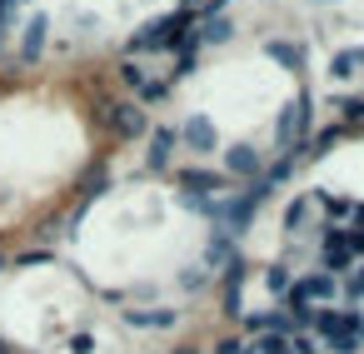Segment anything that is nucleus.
Masks as SVG:
<instances>
[{"instance_id":"1","label":"nucleus","mask_w":364,"mask_h":354,"mask_svg":"<svg viewBox=\"0 0 364 354\" xmlns=\"http://www.w3.org/2000/svg\"><path fill=\"white\" fill-rule=\"evenodd\" d=\"M314 95L309 90H299L289 105H279V115H274V145L279 150H299V140H304V130H309V120H314Z\"/></svg>"},{"instance_id":"2","label":"nucleus","mask_w":364,"mask_h":354,"mask_svg":"<svg viewBox=\"0 0 364 354\" xmlns=\"http://www.w3.org/2000/svg\"><path fill=\"white\" fill-rule=\"evenodd\" d=\"M259 195L255 190H240V195H220V215H215V225L225 230V235H245L250 225H255V215H259Z\"/></svg>"},{"instance_id":"3","label":"nucleus","mask_w":364,"mask_h":354,"mask_svg":"<svg viewBox=\"0 0 364 354\" xmlns=\"http://www.w3.org/2000/svg\"><path fill=\"white\" fill-rule=\"evenodd\" d=\"M175 185H180L185 195L220 200V195L230 190V175H225V170H210V165H190V170H180V175H175Z\"/></svg>"},{"instance_id":"4","label":"nucleus","mask_w":364,"mask_h":354,"mask_svg":"<svg viewBox=\"0 0 364 354\" xmlns=\"http://www.w3.org/2000/svg\"><path fill=\"white\" fill-rule=\"evenodd\" d=\"M319 259H324V274H344V269H354V254H349V230H339V225H324V235H319Z\"/></svg>"},{"instance_id":"5","label":"nucleus","mask_w":364,"mask_h":354,"mask_svg":"<svg viewBox=\"0 0 364 354\" xmlns=\"http://www.w3.org/2000/svg\"><path fill=\"white\" fill-rule=\"evenodd\" d=\"M225 175H230V180H245V185H255V180L264 175V160H259V150H255V145H245V140H235V145L225 150Z\"/></svg>"},{"instance_id":"6","label":"nucleus","mask_w":364,"mask_h":354,"mask_svg":"<svg viewBox=\"0 0 364 354\" xmlns=\"http://www.w3.org/2000/svg\"><path fill=\"white\" fill-rule=\"evenodd\" d=\"M145 165L155 170V175H165L170 170V155H175V145H180V130L175 125H150V135H145Z\"/></svg>"},{"instance_id":"7","label":"nucleus","mask_w":364,"mask_h":354,"mask_svg":"<svg viewBox=\"0 0 364 354\" xmlns=\"http://www.w3.org/2000/svg\"><path fill=\"white\" fill-rule=\"evenodd\" d=\"M334 294H339V279L324 274V269H314V274L294 279V289H289L284 299H289V304H314V299H334Z\"/></svg>"},{"instance_id":"8","label":"nucleus","mask_w":364,"mask_h":354,"mask_svg":"<svg viewBox=\"0 0 364 354\" xmlns=\"http://www.w3.org/2000/svg\"><path fill=\"white\" fill-rule=\"evenodd\" d=\"M180 140H185L195 155H210V150H220V130H215V120H210V115H200V110H195V115L180 125Z\"/></svg>"},{"instance_id":"9","label":"nucleus","mask_w":364,"mask_h":354,"mask_svg":"<svg viewBox=\"0 0 364 354\" xmlns=\"http://www.w3.org/2000/svg\"><path fill=\"white\" fill-rule=\"evenodd\" d=\"M110 130H115L120 140H145V135H150V115H145L140 105H130V100H120V110H115V120H110Z\"/></svg>"},{"instance_id":"10","label":"nucleus","mask_w":364,"mask_h":354,"mask_svg":"<svg viewBox=\"0 0 364 354\" xmlns=\"http://www.w3.org/2000/svg\"><path fill=\"white\" fill-rule=\"evenodd\" d=\"M46 41H50V16L41 11V16H31V21H26V41H21V60H26V65H36V60H41V50H46Z\"/></svg>"},{"instance_id":"11","label":"nucleus","mask_w":364,"mask_h":354,"mask_svg":"<svg viewBox=\"0 0 364 354\" xmlns=\"http://www.w3.org/2000/svg\"><path fill=\"white\" fill-rule=\"evenodd\" d=\"M120 319H125L130 329H170L180 314L165 309V304H150V309H120Z\"/></svg>"},{"instance_id":"12","label":"nucleus","mask_w":364,"mask_h":354,"mask_svg":"<svg viewBox=\"0 0 364 354\" xmlns=\"http://www.w3.org/2000/svg\"><path fill=\"white\" fill-rule=\"evenodd\" d=\"M264 55H269L279 70H289V75L304 70V45H294V41H264Z\"/></svg>"},{"instance_id":"13","label":"nucleus","mask_w":364,"mask_h":354,"mask_svg":"<svg viewBox=\"0 0 364 354\" xmlns=\"http://www.w3.org/2000/svg\"><path fill=\"white\" fill-rule=\"evenodd\" d=\"M240 324L250 329V334H289V319L279 314V309H255V314H240Z\"/></svg>"},{"instance_id":"14","label":"nucleus","mask_w":364,"mask_h":354,"mask_svg":"<svg viewBox=\"0 0 364 354\" xmlns=\"http://www.w3.org/2000/svg\"><path fill=\"white\" fill-rule=\"evenodd\" d=\"M235 36V21L230 16H210V21H200V45H225Z\"/></svg>"},{"instance_id":"15","label":"nucleus","mask_w":364,"mask_h":354,"mask_svg":"<svg viewBox=\"0 0 364 354\" xmlns=\"http://www.w3.org/2000/svg\"><path fill=\"white\" fill-rule=\"evenodd\" d=\"M339 135H344V125H329V130H319V135H314V140L304 145V155H309V160H319V155H329Z\"/></svg>"},{"instance_id":"16","label":"nucleus","mask_w":364,"mask_h":354,"mask_svg":"<svg viewBox=\"0 0 364 354\" xmlns=\"http://www.w3.org/2000/svg\"><path fill=\"white\" fill-rule=\"evenodd\" d=\"M264 284H269V294H289V289H294L289 264H269V269H264Z\"/></svg>"},{"instance_id":"17","label":"nucleus","mask_w":364,"mask_h":354,"mask_svg":"<svg viewBox=\"0 0 364 354\" xmlns=\"http://www.w3.org/2000/svg\"><path fill=\"white\" fill-rule=\"evenodd\" d=\"M145 80H150V75H145V65H140V60H120V85H130V90L140 95V90H145Z\"/></svg>"},{"instance_id":"18","label":"nucleus","mask_w":364,"mask_h":354,"mask_svg":"<svg viewBox=\"0 0 364 354\" xmlns=\"http://www.w3.org/2000/svg\"><path fill=\"white\" fill-rule=\"evenodd\" d=\"M255 354H294V349H289V334L274 329V334H259L255 339Z\"/></svg>"},{"instance_id":"19","label":"nucleus","mask_w":364,"mask_h":354,"mask_svg":"<svg viewBox=\"0 0 364 354\" xmlns=\"http://www.w3.org/2000/svg\"><path fill=\"white\" fill-rule=\"evenodd\" d=\"M195 55H200V41H190V45L180 50V60H175V70H170V80H185V75H195Z\"/></svg>"},{"instance_id":"20","label":"nucleus","mask_w":364,"mask_h":354,"mask_svg":"<svg viewBox=\"0 0 364 354\" xmlns=\"http://www.w3.org/2000/svg\"><path fill=\"white\" fill-rule=\"evenodd\" d=\"M245 314V284H225V319Z\"/></svg>"},{"instance_id":"21","label":"nucleus","mask_w":364,"mask_h":354,"mask_svg":"<svg viewBox=\"0 0 364 354\" xmlns=\"http://www.w3.org/2000/svg\"><path fill=\"white\" fill-rule=\"evenodd\" d=\"M215 354H255V339H245V334H225V339L215 344Z\"/></svg>"},{"instance_id":"22","label":"nucleus","mask_w":364,"mask_h":354,"mask_svg":"<svg viewBox=\"0 0 364 354\" xmlns=\"http://www.w3.org/2000/svg\"><path fill=\"white\" fill-rule=\"evenodd\" d=\"M165 95H170V80H145V90H140V110H145V105H160Z\"/></svg>"},{"instance_id":"23","label":"nucleus","mask_w":364,"mask_h":354,"mask_svg":"<svg viewBox=\"0 0 364 354\" xmlns=\"http://www.w3.org/2000/svg\"><path fill=\"white\" fill-rule=\"evenodd\" d=\"M205 284H210L205 264H195V269H185V274H180V289H185V294H195V289H205Z\"/></svg>"},{"instance_id":"24","label":"nucleus","mask_w":364,"mask_h":354,"mask_svg":"<svg viewBox=\"0 0 364 354\" xmlns=\"http://www.w3.org/2000/svg\"><path fill=\"white\" fill-rule=\"evenodd\" d=\"M329 75H334V80H349V75H354V60H349V50H339V55L329 60Z\"/></svg>"},{"instance_id":"25","label":"nucleus","mask_w":364,"mask_h":354,"mask_svg":"<svg viewBox=\"0 0 364 354\" xmlns=\"http://www.w3.org/2000/svg\"><path fill=\"white\" fill-rule=\"evenodd\" d=\"M304 210H309V200H294V205L284 210V230H299V225H304Z\"/></svg>"},{"instance_id":"26","label":"nucleus","mask_w":364,"mask_h":354,"mask_svg":"<svg viewBox=\"0 0 364 354\" xmlns=\"http://www.w3.org/2000/svg\"><path fill=\"white\" fill-rule=\"evenodd\" d=\"M225 6H230V0H200V6H195V21H210V16H225Z\"/></svg>"},{"instance_id":"27","label":"nucleus","mask_w":364,"mask_h":354,"mask_svg":"<svg viewBox=\"0 0 364 354\" xmlns=\"http://www.w3.org/2000/svg\"><path fill=\"white\" fill-rule=\"evenodd\" d=\"M359 349V334H339V339H329V354H354Z\"/></svg>"},{"instance_id":"28","label":"nucleus","mask_w":364,"mask_h":354,"mask_svg":"<svg viewBox=\"0 0 364 354\" xmlns=\"http://www.w3.org/2000/svg\"><path fill=\"white\" fill-rule=\"evenodd\" d=\"M344 294H349V299H364V264H354V274H349Z\"/></svg>"},{"instance_id":"29","label":"nucleus","mask_w":364,"mask_h":354,"mask_svg":"<svg viewBox=\"0 0 364 354\" xmlns=\"http://www.w3.org/2000/svg\"><path fill=\"white\" fill-rule=\"evenodd\" d=\"M21 6V0H0V36H6V26H11V11Z\"/></svg>"},{"instance_id":"30","label":"nucleus","mask_w":364,"mask_h":354,"mask_svg":"<svg viewBox=\"0 0 364 354\" xmlns=\"http://www.w3.org/2000/svg\"><path fill=\"white\" fill-rule=\"evenodd\" d=\"M50 259V250H31V254H21V264H46Z\"/></svg>"},{"instance_id":"31","label":"nucleus","mask_w":364,"mask_h":354,"mask_svg":"<svg viewBox=\"0 0 364 354\" xmlns=\"http://www.w3.org/2000/svg\"><path fill=\"white\" fill-rule=\"evenodd\" d=\"M170 354H205V349H200V344H190V339H185V344H175V349H170Z\"/></svg>"},{"instance_id":"32","label":"nucleus","mask_w":364,"mask_h":354,"mask_svg":"<svg viewBox=\"0 0 364 354\" xmlns=\"http://www.w3.org/2000/svg\"><path fill=\"white\" fill-rule=\"evenodd\" d=\"M349 60H354V70H359V65H364V45H354V50H349Z\"/></svg>"},{"instance_id":"33","label":"nucleus","mask_w":364,"mask_h":354,"mask_svg":"<svg viewBox=\"0 0 364 354\" xmlns=\"http://www.w3.org/2000/svg\"><path fill=\"white\" fill-rule=\"evenodd\" d=\"M0 354H16V344H11L6 334H0Z\"/></svg>"},{"instance_id":"34","label":"nucleus","mask_w":364,"mask_h":354,"mask_svg":"<svg viewBox=\"0 0 364 354\" xmlns=\"http://www.w3.org/2000/svg\"><path fill=\"white\" fill-rule=\"evenodd\" d=\"M0 269H11V254H6V250H0Z\"/></svg>"},{"instance_id":"35","label":"nucleus","mask_w":364,"mask_h":354,"mask_svg":"<svg viewBox=\"0 0 364 354\" xmlns=\"http://www.w3.org/2000/svg\"><path fill=\"white\" fill-rule=\"evenodd\" d=\"M0 45H6V36H0Z\"/></svg>"},{"instance_id":"36","label":"nucleus","mask_w":364,"mask_h":354,"mask_svg":"<svg viewBox=\"0 0 364 354\" xmlns=\"http://www.w3.org/2000/svg\"><path fill=\"white\" fill-rule=\"evenodd\" d=\"M359 339H364V329H359Z\"/></svg>"}]
</instances>
